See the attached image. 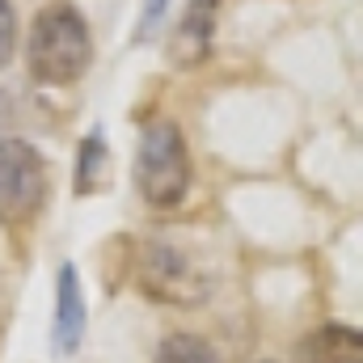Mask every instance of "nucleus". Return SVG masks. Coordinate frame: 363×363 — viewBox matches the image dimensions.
I'll return each mask as SVG.
<instances>
[{
	"mask_svg": "<svg viewBox=\"0 0 363 363\" xmlns=\"http://www.w3.org/2000/svg\"><path fill=\"white\" fill-rule=\"evenodd\" d=\"M135 283L148 300L174 304V308H194L211 296V271L169 237H148L135 250Z\"/></svg>",
	"mask_w": 363,
	"mask_h": 363,
	"instance_id": "nucleus-3",
	"label": "nucleus"
},
{
	"mask_svg": "<svg viewBox=\"0 0 363 363\" xmlns=\"http://www.w3.org/2000/svg\"><path fill=\"white\" fill-rule=\"evenodd\" d=\"M190 182H194V165L182 127L169 118H152L140 131V148H135V190L144 194L148 207L169 211L190 194Z\"/></svg>",
	"mask_w": 363,
	"mask_h": 363,
	"instance_id": "nucleus-2",
	"label": "nucleus"
},
{
	"mask_svg": "<svg viewBox=\"0 0 363 363\" xmlns=\"http://www.w3.org/2000/svg\"><path fill=\"white\" fill-rule=\"evenodd\" d=\"M13 47H17V13L13 0H0V68L13 60Z\"/></svg>",
	"mask_w": 363,
	"mask_h": 363,
	"instance_id": "nucleus-10",
	"label": "nucleus"
},
{
	"mask_svg": "<svg viewBox=\"0 0 363 363\" xmlns=\"http://www.w3.org/2000/svg\"><path fill=\"white\" fill-rule=\"evenodd\" d=\"M93 64V34L89 21L77 4L51 0L34 13L30 34H26V68L38 85L64 89L81 81Z\"/></svg>",
	"mask_w": 363,
	"mask_h": 363,
	"instance_id": "nucleus-1",
	"label": "nucleus"
},
{
	"mask_svg": "<svg viewBox=\"0 0 363 363\" xmlns=\"http://www.w3.org/2000/svg\"><path fill=\"white\" fill-rule=\"evenodd\" d=\"M106 165H110V157H106L101 131L93 127L81 140V152H77V194H93L101 186V178H106Z\"/></svg>",
	"mask_w": 363,
	"mask_h": 363,
	"instance_id": "nucleus-8",
	"label": "nucleus"
},
{
	"mask_svg": "<svg viewBox=\"0 0 363 363\" xmlns=\"http://www.w3.org/2000/svg\"><path fill=\"white\" fill-rule=\"evenodd\" d=\"M300 363H363L355 325H321L300 342Z\"/></svg>",
	"mask_w": 363,
	"mask_h": 363,
	"instance_id": "nucleus-7",
	"label": "nucleus"
},
{
	"mask_svg": "<svg viewBox=\"0 0 363 363\" xmlns=\"http://www.w3.org/2000/svg\"><path fill=\"white\" fill-rule=\"evenodd\" d=\"M47 203V157L17 135L0 140V224L17 228Z\"/></svg>",
	"mask_w": 363,
	"mask_h": 363,
	"instance_id": "nucleus-4",
	"label": "nucleus"
},
{
	"mask_svg": "<svg viewBox=\"0 0 363 363\" xmlns=\"http://www.w3.org/2000/svg\"><path fill=\"white\" fill-rule=\"evenodd\" d=\"M152 363H220V355H216L211 342L199 338V334H169V338L161 342V351H157Z\"/></svg>",
	"mask_w": 363,
	"mask_h": 363,
	"instance_id": "nucleus-9",
	"label": "nucleus"
},
{
	"mask_svg": "<svg viewBox=\"0 0 363 363\" xmlns=\"http://www.w3.org/2000/svg\"><path fill=\"white\" fill-rule=\"evenodd\" d=\"M85 338V296H81V279L77 267H60L55 279V351L72 355Z\"/></svg>",
	"mask_w": 363,
	"mask_h": 363,
	"instance_id": "nucleus-6",
	"label": "nucleus"
},
{
	"mask_svg": "<svg viewBox=\"0 0 363 363\" xmlns=\"http://www.w3.org/2000/svg\"><path fill=\"white\" fill-rule=\"evenodd\" d=\"M165 9H169V0H144L140 26H135V38H148V34H157V26L165 21Z\"/></svg>",
	"mask_w": 363,
	"mask_h": 363,
	"instance_id": "nucleus-11",
	"label": "nucleus"
},
{
	"mask_svg": "<svg viewBox=\"0 0 363 363\" xmlns=\"http://www.w3.org/2000/svg\"><path fill=\"white\" fill-rule=\"evenodd\" d=\"M216 13H220V0H190V4H186L178 30H174V43H169L174 64H182V68H199V64L211 55Z\"/></svg>",
	"mask_w": 363,
	"mask_h": 363,
	"instance_id": "nucleus-5",
	"label": "nucleus"
}]
</instances>
